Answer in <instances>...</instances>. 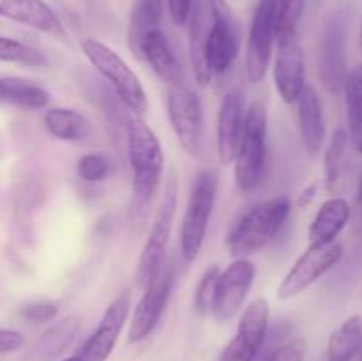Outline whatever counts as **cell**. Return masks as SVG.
<instances>
[{"instance_id":"obj_23","label":"cell","mask_w":362,"mask_h":361,"mask_svg":"<svg viewBox=\"0 0 362 361\" xmlns=\"http://www.w3.org/2000/svg\"><path fill=\"white\" fill-rule=\"evenodd\" d=\"M42 120L46 131L60 142H81L88 138L92 131L87 117L74 108H62V106L49 108L46 110Z\"/></svg>"},{"instance_id":"obj_38","label":"cell","mask_w":362,"mask_h":361,"mask_svg":"<svg viewBox=\"0 0 362 361\" xmlns=\"http://www.w3.org/2000/svg\"><path fill=\"white\" fill-rule=\"evenodd\" d=\"M317 190H318L317 183H313V184H310V186L304 188V190L300 191L299 198H297V205H299V207H308V205L313 202V198L317 197Z\"/></svg>"},{"instance_id":"obj_18","label":"cell","mask_w":362,"mask_h":361,"mask_svg":"<svg viewBox=\"0 0 362 361\" xmlns=\"http://www.w3.org/2000/svg\"><path fill=\"white\" fill-rule=\"evenodd\" d=\"M296 103L304 149L311 156H317L325 144V119L320 96L315 91V87L306 85Z\"/></svg>"},{"instance_id":"obj_30","label":"cell","mask_w":362,"mask_h":361,"mask_svg":"<svg viewBox=\"0 0 362 361\" xmlns=\"http://www.w3.org/2000/svg\"><path fill=\"white\" fill-rule=\"evenodd\" d=\"M0 62L20 64L27 67H42L48 64V59L42 52L18 41V39L0 35Z\"/></svg>"},{"instance_id":"obj_4","label":"cell","mask_w":362,"mask_h":361,"mask_svg":"<svg viewBox=\"0 0 362 361\" xmlns=\"http://www.w3.org/2000/svg\"><path fill=\"white\" fill-rule=\"evenodd\" d=\"M80 46L88 62L112 85L120 103L129 112L136 113L138 117L144 115L148 108L147 92H145L138 74L129 67V64L115 50L94 38L83 39Z\"/></svg>"},{"instance_id":"obj_15","label":"cell","mask_w":362,"mask_h":361,"mask_svg":"<svg viewBox=\"0 0 362 361\" xmlns=\"http://www.w3.org/2000/svg\"><path fill=\"white\" fill-rule=\"evenodd\" d=\"M131 314V294L129 290L120 294L119 297L108 304L103 314L98 328L92 335L85 340L83 347L80 349L78 356L81 361H106L112 356L119 336L122 333L124 324Z\"/></svg>"},{"instance_id":"obj_13","label":"cell","mask_w":362,"mask_h":361,"mask_svg":"<svg viewBox=\"0 0 362 361\" xmlns=\"http://www.w3.org/2000/svg\"><path fill=\"white\" fill-rule=\"evenodd\" d=\"M269 328V303L257 297L244 308L235 335L223 349L219 361H253L262 350Z\"/></svg>"},{"instance_id":"obj_31","label":"cell","mask_w":362,"mask_h":361,"mask_svg":"<svg viewBox=\"0 0 362 361\" xmlns=\"http://www.w3.org/2000/svg\"><path fill=\"white\" fill-rule=\"evenodd\" d=\"M78 176L85 183H101L110 176L112 163L101 152H88L78 159Z\"/></svg>"},{"instance_id":"obj_6","label":"cell","mask_w":362,"mask_h":361,"mask_svg":"<svg viewBox=\"0 0 362 361\" xmlns=\"http://www.w3.org/2000/svg\"><path fill=\"white\" fill-rule=\"evenodd\" d=\"M177 214V179L175 173H170L165 191L161 195L158 209H156L154 222L148 232L145 246L141 250L140 260L136 269V285L144 289L152 278L159 273V269L166 264V250H168L170 237H172L173 222Z\"/></svg>"},{"instance_id":"obj_32","label":"cell","mask_w":362,"mask_h":361,"mask_svg":"<svg viewBox=\"0 0 362 361\" xmlns=\"http://www.w3.org/2000/svg\"><path fill=\"white\" fill-rule=\"evenodd\" d=\"M219 271L221 269L218 265H214V268L207 269L204 273V276L200 278V282H198L197 290H194V310L198 314H207V311H211L212 296H214V287Z\"/></svg>"},{"instance_id":"obj_17","label":"cell","mask_w":362,"mask_h":361,"mask_svg":"<svg viewBox=\"0 0 362 361\" xmlns=\"http://www.w3.org/2000/svg\"><path fill=\"white\" fill-rule=\"evenodd\" d=\"M0 16L57 39H66V28L45 0H0Z\"/></svg>"},{"instance_id":"obj_19","label":"cell","mask_w":362,"mask_h":361,"mask_svg":"<svg viewBox=\"0 0 362 361\" xmlns=\"http://www.w3.org/2000/svg\"><path fill=\"white\" fill-rule=\"evenodd\" d=\"M136 55L144 57L148 66L156 73V76L165 84H173L180 80V67L177 57L170 46L168 38L161 28L145 32L144 38L138 42Z\"/></svg>"},{"instance_id":"obj_36","label":"cell","mask_w":362,"mask_h":361,"mask_svg":"<svg viewBox=\"0 0 362 361\" xmlns=\"http://www.w3.org/2000/svg\"><path fill=\"white\" fill-rule=\"evenodd\" d=\"M25 345L23 333L16 329L0 328V354H9Z\"/></svg>"},{"instance_id":"obj_10","label":"cell","mask_w":362,"mask_h":361,"mask_svg":"<svg viewBox=\"0 0 362 361\" xmlns=\"http://www.w3.org/2000/svg\"><path fill=\"white\" fill-rule=\"evenodd\" d=\"M211 27L205 41V57L212 74H223L239 55V32L226 0H207Z\"/></svg>"},{"instance_id":"obj_34","label":"cell","mask_w":362,"mask_h":361,"mask_svg":"<svg viewBox=\"0 0 362 361\" xmlns=\"http://www.w3.org/2000/svg\"><path fill=\"white\" fill-rule=\"evenodd\" d=\"M59 315V306L49 301H41V303H32L21 310V317L30 324H48L53 322Z\"/></svg>"},{"instance_id":"obj_8","label":"cell","mask_w":362,"mask_h":361,"mask_svg":"<svg viewBox=\"0 0 362 361\" xmlns=\"http://www.w3.org/2000/svg\"><path fill=\"white\" fill-rule=\"evenodd\" d=\"M279 0H260L255 9L246 45V74L251 84H260L267 74L272 50L278 41Z\"/></svg>"},{"instance_id":"obj_29","label":"cell","mask_w":362,"mask_h":361,"mask_svg":"<svg viewBox=\"0 0 362 361\" xmlns=\"http://www.w3.org/2000/svg\"><path fill=\"white\" fill-rule=\"evenodd\" d=\"M346 144H349V134L343 127L332 133L329 145L325 147L324 152V177H325V190L334 191L338 186L339 173H341L343 158H345Z\"/></svg>"},{"instance_id":"obj_24","label":"cell","mask_w":362,"mask_h":361,"mask_svg":"<svg viewBox=\"0 0 362 361\" xmlns=\"http://www.w3.org/2000/svg\"><path fill=\"white\" fill-rule=\"evenodd\" d=\"M0 101L18 108L39 110L48 106L49 92L42 85L21 76L0 78Z\"/></svg>"},{"instance_id":"obj_40","label":"cell","mask_w":362,"mask_h":361,"mask_svg":"<svg viewBox=\"0 0 362 361\" xmlns=\"http://www.w3.org/2000/svg\"><path fill=\"white\" fill-rule=\"evenodd\" d=\"M60 361H81V360H80V356H78V354H76V356L66 357V360H60Z\"/></svg>"},{"instance_id":"obj_35","label":"cell","mask_w":362,"mask_h":361,"mask_svg":"<svg viewBox=\"0 0 362 361\" xmlns=\"http://www.w3.org/2000/svg\"><path fill=\"white\" fill-rule=\"evenodd\" d=\"M304 357H306V343L304 340L297 338L276 349L265 361H304Z\"/></svg>"},{"instance_id":"obj_16","label":"cell","mask_w":362,"mask_h":361,"mask_svg":"<svg viewBox=\"0 0 362 361\" xmlns=\"http://www.w3.org/2000/svg\"><path fill=\"white\" fill-rule=\"evenodd\" d=\"M244 101L239 92H230L219 105L216 120V149L221 165H232L243 133Z\"/></svg>"},{"instance_id":"obj_42","label":"cell","mask_w":362,"mask_h":361,"mask_svg":"<svg viewBox=\"0 0 362 361\" xmlns=\"http://www.w3.org/2000/svg\"><path fill=\"white\" fill-rule=\"evenodd\" d=\"M361 361H362V349H361Z\"/></svg>"},{"instance_id":"obj_14","label":"cell","mask_w":362,"mask_h":361,"mask_svg":"<svg viewBox=\"0 0 362 361\" xmlns=\"http://www.w3.org/2000/svg\"><path fill=\"white\" fill-rule=\"evenodd\" d=\"M276 45L278 50H276L274 71H272L276 91L283 101L293 105L308 85L303 45L297 32L279 34Z\"/></svg>"},{"instance_id":"obj_1","label":"cell","mask_w":362,"mask_h":361,"mask_svg":"<svg viewBox=\"0 0 362 361\" xmlns=\"http://www.w3.org/2000/svg\"><path fill=\"white\" fill-rule=\"evenodd\" d=\"M127 159L131 176V216L140 218L158 195L165 170V154L158 134L141 117L127 120Z\"/></svg>"},{"instance_id":"obj_9","label":"cell","mask_w":362,"mask_h":361,"mask_svg":"<svg viewBox=\"0 0 362 361\" xmlns=\"http://www.w3.org/2000/svg\"><path fill=\"white\" fill-rule=\"evenodd\" d=\"M343 257V244L334 241L329 244H310L296 264L283 276L278 285V299L288 301L310 289L315 282L331 271Z\"/></svg>"},{"instance_id":"obj_37","label":"cell","mask_w":362,"mask_h":361,"mask_svg":"<svg viewBox=\"0 0 362 361\" xmlns=\"http://www.w3.org/2000/svg\"><path fill=\"white\" fill-rule=\"evenodd\" d=\"M191 9H193V0H168V13L175 25L187 23Z\"/></svg>"},{"instance_id":"obj_12","label":"cell","mask_w":362,"mask_h":361,"mask_svg":"<svg viewBox=\"0 0 362 361\" xmlns=\"http://www.w3.org/2000/svg\"><path fill=\"white\" fill-rule=\"evenodd\" d=\"M173 289V273L168 264L159 269L158 275L144 287L140 301L131 315L127 342L138 343L147 338L161 321Z\"/></svg>"},{"instance_id":"obj_5","label":"cell","mask_w":362,"mask_h":361,"mask_svg":"<svg viewBox=\"0 0 362 361\" xmlns=\"http://www.w3.org/2000/svg\"><path fill=\"white\" fill-rule=\"evenodd\" d=\"M216 195H218V177L211 170H202L193 180L180 223V255L187 264L197 260L204 246L209 222L214 211Z\"/></svg>"},{"instance_id":"obj_11","label":"cell","mask_w":362,"mask_h":361,"mask_svg":"<svg viewBox=\"0 0 362 361\" xmlns=\"http://www.w3.org/2000/svg\"><path fill=\"white\" fill-rule=\"evenodd\" d=\"M257 278V265L250 258H235L219 271L211 314L218 322H230L243 308Z\"/></svg>"},{"instance_id":"obj_2","label":"cell","mask_w":362,"mask_h":361,"mask_svg":"<svg viewBox=\"0 0 362 361\" xmlns=\"http://www.w3.org/2000/svg\"><path fill=\"white\" fill-rule=\"evenodd\" d=\"M292 202L288 197H274L251 207L230 230L226 248L233 258H247L260 253L276 239L288 219Z\"/></svg>"},{"instance_id":"obj_33","label":"cell","mask_w":362,"mask_h":361,"mask_svg":"<svg viewBox=\"0 0 362 361\" xmlns=\"http://www.w3.org/2000/svg\"><path fill=\"white\" fill-rule=\"evenodd\" d=\"M306 0H279V25L278 35L297 32L300 16H303Z\"/></svg>"},{"instance_id":"obj_27","label":"cell","mask_w":362,"mask_h":361,"mask_svg":"<svg viewBox=\"0 0 362 361\" xmlns=\"http://www.w3.org/2000/svg\"><path fill=\"white\" fill-rule=\"evenodd\" d=\"M362 349V317L352 315L334 329L327 343V361H354Z\"/></svg>"},{"instance_id":"obj_20","label":"cell","mask_w":362,"mask_h":361,"mask_svg":"<svg viewBox=\"0 0 362 361\" xmlns=\"http://www.w3.org/2000/svg\"><path fill=\"white\" fill-rule=\"evenodd\" d=\"M350 218H352V207L345 198H329L315 214L310 230H308V241L310 244L334 243L336 237L350 222Z\"/></svg>"},{"instance_id":"obj_21","label":"cell","mask_w":362,"mask_h":361,"mask_svg":"<svg viewBox=\"0 0 362 361\" xmlns=\"http://www.w3.org/2000/svg\"><path fill=\"white\" fill-rule=\"evenodd\" d=\"M80 328L81 321L78 315H67L53 322L28 350L27 361H52L59 357L73 343Z\"/></svg>"},{"instance_id":"obj_7","label":"cell","mask_w":362,"mask_h":361,"mask_svg":"<svg viewBox=\"0 0 362 361\" xmlns=\"http://www.w3.org/2000/svg\"><path fill=\"white\" fill-rule=\"evenodd\" d=\"M166 108L172 130L180 147L189 156H198L204 140V108L197 92L180 80L168 85Z\"/></svg>"},{"instance_id":"obj_3","label":"cell","mask_w":362,"mask_h":361,"mask_svg":"<svg viewBox=\"0 0 362 361\" xmlns=\"http://www.w3.org/2000/svg\"><path fill=\"white\" fill-rule=\"evenodd\" d=\"M267 159V108L264 101L255 99L243 119L237 156L233 159L235 186L244 193L257 190L262 183Z\"/></svg>"},{"instance_id":"obj_22","label":"cell","mask_w":362,"mask_h":361,"mask_svg":"<svg viewBox=\"0 0 362 361\" xmlns=\"http://www.w3.org/2000/svg\"><path fill=\"white\" fill-rule=\"evenodd\" d=\"M320 74L331 91H338L345 81V57H343V30L338 20L327 27L322 42Z\"/></svg>"},{"instance_id":"obj_41","label":"cell","mask_w":362,"mask_h":361,"mask_svg":"<svg viewBox=\"0 0 362 361\" xmlns=\"http://www.w3.org/2000/svg\"><path fill=\"white\" fill-rule=\"evenodd\" d=\"M361 48H362V27H361Z\"/></svg>"},{"instance_id":"obj_26","label":"cell","mask_w":362,"mask_h":361,"mask_svg":"<svg viewBox=\"0 0 362 361\" xmlns=\"http://www.w3.org/2000/svg\"><path fill=\"white\" fill-rule=\"evenodd\" d=\"M349 122V140L354 149L362 154V64H357L346 73L343 81Z\"/></svg>"},{"instance_id":"obj_25","label":"cell","mask_w":362,"mask_h":361,"mask_svg":"<svg viewBox=\"0 0 362 361\" xmlns=\"http://www.w3.org/2000/svg\"><path fill=\"white\" fill-rule=\"evenodd\" d=\"M189 59L193 66L194 78L200 87H207L211 84L212 73L209 71L207 57H205V41H207V18L202 6L191 9L189 14Z\"/></svg>"},{"instance_id":"obj_39","label":"cell","mask_w":362,"mask_h":361,"mask_svg":"<svg viewBox=\"0 0 362 361\" xmlns=\"http://www.w3.org/2000/svg\"><path fill=\"white\" fill-rule=\"evenodd\" d=\"M354 211H356V222L357 225L362 229V176H361V180H359V188H357V197H356V207H354Z\"/></svg>"},{"instance_id":"obj_28","label":"cell","mask_w":362,"mask_h":361,"mask_svg":"<svg viewBox=\"0 0 362 361\" xmlns=\"http://www.w3.org/2000/svg\"><path fill=\"white\" fill-rule=\"evenodd\" d=\"M161 20L163 0H134L129 25V42L134 53H136L138 42L144 38L145 32L159 28Z\"/></svg>"}]
</instances>
